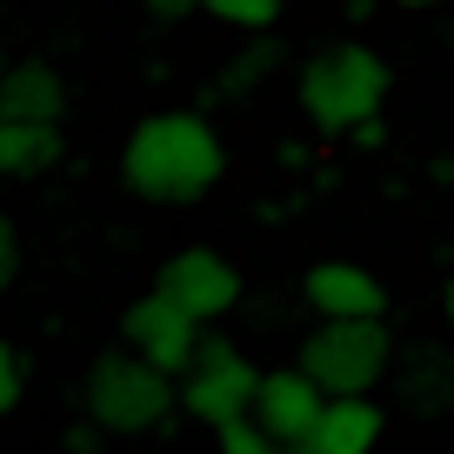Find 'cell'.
I'll return each mask as SVG.
<instances>
[{
	"mask_svg": "<svg viewBox=\"0 0 454 454\" xmlns=\"http://www.w3.org/2000/svg\"><path fill=\"white\" fill-rule=\"evenodd\" d=\"M387 94H395V67H387V54L368 47V41H321L314 54H301V67H294V107L327 141H348L355 128L381 121Z\"/></svg>",
	"mask_w": 454,
	"mask_h": 454,
	"instance_id": "2",
	"label": "cell"
},
{
	"mask_svg": "<svg viewBox=\"0 0 454 454\" xmlns=\"http://www.w3.org/2000/svg\"><path fill=\"white\" fill-rule=\"evenodd\" d=\"M301 301H308L314 321H387V281L368 261L327 254L301 274Z\"/></svg>",
	"mask_w": 454,
	"mask_h": 454,
	"instance_id": "8",
	"label": "cell"
},
{
	"mask_svg": "<svg viewBox=\"0 0 454 454\" xmlns=\"http://www.w3.org/2000/svg\"><path fill=\"white\" fill-rule=\"evenodd\" d=\"M181 414L187 421H200V427H234V421H247L254 414V395H261V368L234 348V340H221V334H207V348H200V361L181 374Z\"/></svg>",
	"mask_w": 454,
	"mask_h": 454,
	"instance_id": "5",
	"label": "cell"
},
{
	"mask_svg": "<svg viewBox=\"0 0 454 454\" xmlns=\"http://www.w3.org/2000/svg\"><path fill=\"white\" fill-rule=\"evenodd\" d=\"M441 321H448V340H454V274H448V287H441Z\"/></svg>",
	"mask_w": 454,
	"mask_h": 454,
	"instance_id": "23",
	"label": "cell"
},
{
	"mask_svg": "<svg viewBox=\"0 0 454 454\" xmlns=\"http://www.w3.org/2000/svg\"><path fill=\"white\" fill-rule=\"evenodd\" d=\"M121 348H134L147 368H160L168 381H181V374L200 361V348H207V327H200L181 301H168L160 287H147V294H134L128 308H121Z\"/></svg>",
	"mask_w": 454,
	"mask_h": 454,
	"instance_id": "6",
	"label": "cell"
},
{
	"mask_svg": "<svg viewBox=\"0 0 454 454\" xmlns=\"http://www.w3.org/2000/svg\"><path fill=\"white\" fill-rule=\"evenodd\" d=\"M281 454H308V448H281Z\"/></svg>",
	"mask_w": 454,
	"mask_h": 454,
	"instance_id": "25",
	"label": "cell"
},
{
	"mask_svg": "<svg viewBox=\"0 0 454 454\" xmlns=\"http://www.w3.org/2000/svg\"><path fill=\"white\" fill-rule=\"evenodd\" d=\"M200 14L214 20V27L241 34V41H254V34H274L287 14V0H200Z\"/></svg>",
	"mask_w": 454,
	"mask_h": 454,
	"instance_id": "15",
	"label": "cell"
},
{
	"mask_svg": "<svg viewBox=\"0 0 454 454\" xmlns=\"http://www.w3.org/2000/svg\"><path fill=\"white\" fill-rule=\"evenodd\" d=\"M154 287H160L168 301H181V308L194 314L200 327L227 321V314L241 308V294H247L241 268H234V261L221 254V247H207V241H194V247H174V254L154 268Z\"/></svg>",
	"mask_w": 454,
	"mask_h": 454,
	"instance_id": "7",
	"label": "cell"
},
{
	"mask_svg": "<svg viewBox=\"0 0 454 454\" xmlns=\"http://www.w3.org/2000/svg\"><path fill=\"white\" fill-rule=\"evenodd\" d=\"M60 448H67V454H100V448H107V434H100V427L81 414V421H74L67 434H60Z\"/></svg>",
	"mask_w": 454,
	"mask_h": 454,
	"instance_id": "20",
	"label": "cell"
},
{
	"mask_svg": "<svg viewBox=\"0 0 454 454\" xmlns=\"http://www.w3.org/2000/svg\"><path fill=\"white\" fill-rule=\"evenodd\" d=\"M20 401H27V355H20L14 340L0 334V421H7Z\"/></svg>",
	"mask_w": 454,
	"mask_h": 454,
	"instance_id": "16",
	"label": "cell"
},
{
	"mask_svg": "<svg viewBox=\"0 0 454 454\" xmlns=\"http://www.w3.org/2000/svg\"><path fill=\"white\" fill-rule=\"evenodd\" d=\"M294 368L327 401H374V387L395 368V334H387V321H314L301 334Z\"/></svg>",
	"mask_w": 454,
	"mask_h": 454,
	"instance_id": "4",
	"label": "cell"
},
{
	"mask_svg": "<svg viewBox=\"0 0 454 454\" xmlns=\"http://www.w3.org/2000/svg\"><path fill=\"white\" fill-rule=\"evenodd\" d=\"M281 60H287L281 34H254V41H241L234 54L221 60V67L207 74V81H200V107L221 114V107H241V100H254L261 87L281 74Z\"/></svg>",
	"mask_w": 454,
	"mask_h": 454,
	"instance_id": "10",
	"label": "cell"
},
{
	"mask_svg": "<svg viewBox=\"0 0 454 454\" xmlns=\"http://www.w3.org/2000/svg\"><path fill=\"white\" fill-rule=\"evenodd\" d=\"M67 134L47 121H0V181H41L60 168Z\"/></svg>",
	"mask_w": 454,
	"mask_h": 454,
	"instance_id": "14",
	"label": "cell"
},
{
	"mask_svg": "<svg viewBox=\"0 0 454 454\" xmlns=\"http://www.w3.org/2000/svg\"><path fill=\"white\" fill-rule=\"evenodd\" d=\"M395 401L421 421L454 414V340H421L395 374Z\"/></svg>",
	"mask_w": 454,
	"mask_h": 454,
	"instance_id": "11",
	"label": "cell"
},
{
	"mask_svg": "<svg viewBox=\"0 0 454 454\" xmlns=\"http://www.w3.org/2000/svg\"><path fill=\"white\" fill-rule=\"evenodd\" d=\"M174 408H181V387H174L160 368H147L134 348H107V355H94L87 374H81V414L107 441L154 434Z\"/></svg>",
	"mask_w": 454,
	"mask_h": 454,
	"instance_id": "3",
	"label": "cell"
},
{
	"mask_svg": "<svg viewBox=\"0 0 454 454\" xmlns=\"http://www.w3.org/2000/svg\"><path fill=\"white\" fill-rule=\"evenodd\" d=\"M395 7H408V14H434V7H454V0H395Z\"/></svg>",
	"mask_w": 454,
	"mask_h": 454,
	"instance_id": "24",
	"label": "cell"
},
{
	"mask_svg": "<svg viewBox=\"0 0 454 454\" xmlns=\"http://www.w3.org/2000/svg\"><path fill=\"white\" fill-rule=\"evenodd\" d=\"M387 141V128H381V121H368V128H355V134H348V147H381Z\"/></svg>",
	"mask_w": 454,
	"mask_h": 454,
	"instance_id": "21",
	"label": "cell"
},
{
	"mask_svg": "<svg viewBox=\"0 0 454 454\" xmlns=\"http://www.w3.org/2000/svg\"><path fill=\"white\" fill-rule=\"evenodd\" d=\"M14 281H20V227L0 214V294H7Z\"/></svg>",
	"mask_w": 454,
	"mask_h": 454,
	"instance_id": "18",
	"label": "cell"
},
{
	"mask_svg": "<svg viewBox=\"0 0 454 454\" xmlns=\"http://www.w3.org/2000/svg\"><path fill=\"white\" fill-rule=\"evenodd\" d=\"M321 408H327V395H321L301 368H268V374H261L254 421H261V434H268L274 448H308Z\"/></svg>",
	"mask_w": 454,
	"mask_h": 454,
	"instance_id": "9",
	"label": "cell"
},
{
	"mask_svg": "<svg viewBox=\"0 0 454 454\" xmlns=\"http://www.w3.org/2000/svg\"><path fill=\"white\" fill-rule=\"evenodd\" d=\"M387 434L381 401H327L308 434V454H374Z\"/></svg>",
	"mask_w": 454,
	"mask_h": 454,
	"instance_id": "13",
	"label": "cell"
},
{
	"mask_svg": "<svg viewBox=\"0 0 454 454\" xmlns=\"http://www.w3.org/2000/svg\"><path fill=\"white\" fill-rule=\"evenodd\" d=\"M214 448H221V454H281L268 434H261L254 414H247V421H234V427H221V434H214Z\"/></svg>",
	"mask_w": 454,
	"mask_h": 454,
	"instance_id": "17",
	"label": "cell"
},
{
	"mask_svg": "<svg viewBox=\"0 0 454 454\" xmlns=\"http://www.w3.org/2000/svg\"><path fill=\"white\" fill-rule=\"evenodd\" d=\"M227 181V141L207 107H154L121 141V187L147 207H194Z\"/></svg>",
	"mask_w": 454,
	"mask_h": 454,
	"instance_id": "1",
	"label": "cell"
},
{
	"mask_svg": "<svg viewBox=\"0 0 454 454\" xmlns=\"http://www.w3.org/2000/svg\"><path fill=\"white\" fill-rule=\"evenodd\" d=\"M274 160H281V168H301V160H308V147H301V141H281V147H274Z\"/></svg>",
	"mask_w": 454,
	"mask_h": 454,
	"instance_id": "22",
	"label": "cell"
},
{
	"mask_svg": "<svg viewBox=\"0 0 454 454\" xmlns=\"http://www.w3.org/2000/svg\"><path fill=\"white\" fill-rule=\"evenodd\" d=\"M147 20H160V27H174V20H194L200 14V0H134Z\"/></svg>",
	"mask_w": 454,
	"mask_h": 454,
	"instance_id": "19",
	"label": "cell"
},
{
	"mask_svg": "<svg viewBox=\"0 0 454 454\" xmlns=\"http://www.w3.org/2000/svg\"><path fill=\"white\" fill-rule=\"evenodd\" d=\"M67 114V81L54 60H7L0 67V121H47L60 128Z\"/></svg>",
	"mask_w": 454,
	"mask_h": 454,
	"instance_id": "12",
	"label": "cell"
}]
</instances>
